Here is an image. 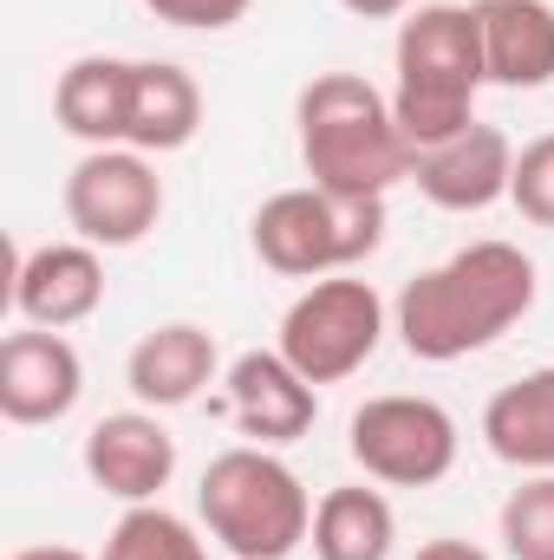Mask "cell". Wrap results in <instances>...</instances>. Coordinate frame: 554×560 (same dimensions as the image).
Instances as JSON below:
<instances>
[{
    "mask_svg": "<svg viewBox=\"0 0 554 560\" xmlns=\"http://www.w3.org/2000/svg\"><path fill=\"white\" fill-rule=\"evenodd\" d=\"M412 183H417V196L430 209H443V215H483L516 183V143H509V131L476 118L470 131H457L450 143L417 150Z\"/></svg>",
    "mask_w": 554,
    "mask_h": 560,
    "instance_id": "10",
    "label": "cell"
},
{
    "mask_svg": "<svg viewBox=\"0 0 554 560\" xmlns=\"http://www.w3.org/2000/svg\"><path fill=\"white\" fill-rule=\"evenodd\" d=\"M85 392V359L66 332L26 326L0 339V418L33 430V423H59Z\"/></svg>",
    "mask_w": 554,
    "mask_h": 560,
    "instance_id": "9",
    "label": "cell"
},
{
    "mask_svg": "<svg viewBox=\"0 0 554 560\" xmlns=\"http://www.w3.org/2000/svg\"><path fill=\"white\" fill-rule=\"evenodd\" d=\"M229 418L262 450L307 436L320 418V385H307L280 352H242L229 365Z\"/></svg>",
    "mask_w": 554,
    "mask_h": 560,
    "instance_id": "13",
    "label": "cell"
},
{
    "mask_svg": "<svg viewBox=\"0 0 554 560\" xmlns=\"http://www.w3.org/2000/svg\"><path fill=\"white\" fill-rule=\"evenodd\" d=\"M417 560H496V555H483L476 541H457V535H443V541H424V548H417Z\"/></svg>",
    "mask_w": 554,
    "mask_h": 560,
    "instance_id": "24",
    "label": "cell"
},
{
    "mask_svg": "<svg viewBox=\"0 0 554 560\" xmlns=\"http://www.w3.org/2000/svg\"><path fill=\"white\" fill-rule=\"evenodd\" d=\"M300 163L333 196H385L392 183H412L417 150L399 131L392 92H379L359 72H320L293 98Z\"/></svg>",
    "mask_w": 554,
    "mask_h": 560,
    "instance_id": "2",
    "label": "cell"
},
{
    "mask_svg": "<svg viewBox=\"0 0 554 560\" xmlns=\"http://www.w3.org/2000/svg\"><path fill=\"white\" fill-rule=\"evenodd\" d=\"M483 443L522 476H554V365L522 372L483 405Z\"/></svg>",
    "mask_w": 554,
    "mask_h": 560,
    "instance_id": "17",
    "label": "cell"
},
{
    "mask_svg": "<svg viewBox=\"0 0 554 560\" xmlns=\"http://www.w3.org/2000/svg\"><path fill=\"white\" fill-rule=\"evenodd\" d=\"M203 131V85L176 59H138L131 72V125L125 143L143 156H170Z\"/></svg>",
    "mask_w": 554,
    "mask_h": 560,
    "instance_id": "18",
    "label": "cell"
},
{
    "mask_svg": "<svg viewBox=\"0 0 554 560\" xmlns=\"http://www.w3.org/2000/svg\"><path fill=\"white\" fill-rule=\"evenodd\" d=\"M131 72L138 59H112V52H85L59 72L53 85V118L66 138H79L85 150H112L125 143L131 125Z\"/></svg>",
    "mask_w": 554,
    "mask_h": 560,
    "instance_id": "16",
    "label": "cell"
},
{
    "mask_svg": "<svg viewBox=\"0 0 554 560\" xmlns=\"http://www.w3.org/2000/svg\"><path fill=\"white\" fill-rule=\"evenodd\" d=\"M163 26H183V33H229L235 20H249L255 0H143Z\"/></svg>",
    "mask_w": 554,
    "mask_h": 560,
    "instance_id": "23",
    "label": "cell"
},
{
    "mask_svg": "<svg viewBox=\"0 0 554 560\" xmlns=\"http://www.w3.org/2000/svg\"><path fill=\"white\" fill-rule=\"evenodd\" d=\"M535 287H542L535 261L516 242H470L450 261L405 280L392 319H399V339L412 359L450 365V359L496 346L509 326H522L535 306Z\"/></svg>",
    "mask_w": 554,
    "mask_h": 560,
    "instance_id": "1",
    "label": "cell"
},
{
    "mask_svg": "<svg viewBox=\"0 0 554 560\" xmlns=\"http://www.w3.org/2000/svg\"><path fill=\"white\" fill-rule=\"evenodd\" d=\"M99 306H105V261H99L92 242H46V248L20 255V268H13V313L26 326L66 332V326H85Z\"/></svg>",
    "mask_w": 554,
    "mask_h": 560,
    "instance_id": "12",
    "label": "cell"
},
{
    "mask_svg": "<svg viewBox=\"0 0 554 560\" xmlns=\"http://www.w3.org/2000/svg\"><path fill=\"white\" fill-rule=\"evenodd\" d=\"M496 535L509 560H554V476H522V489H509Z\"/></svg>",
    "mask_w": 554,
    "mask_h": 560,
    "instance_id": "21",
    "label": "cell"
},
{
    "mask_svg": "<svg viewBox=\"0 0 554 560\" xmlns=\"http://www.w3.org/2000/svg\"><path fill=\"white\" fill-rule=\"evenodd\" d=\"M7 560H92V555H79V548H20Z\"/></svg>",
    "mask_w": 554,
    "mask_h": 560,
    "instance_id": "26",
    "label": "cell"
},
{
    "mask_svg": "<svg viewBox=\"0 0 554 560\" xmlns=\"http://www.w3.org/2000/svg\"><path fill=\"white\" fill-rule=\"evenodd\" d=\"M79 456H85L92 489L118 495L125 509L157 502L170 489V476H176V436L163 430L157 411H112V418H99L85 430Z\"/></svg>",
    "mask_w": 554,
    "mask_h": 560,
    "instance_id": "11",
    "label": "cell"
},
{
    "mask_svg": "<svg viewBox=\"0 0 554 560\" xmlns=\"http://www.w3.org/2000/svg\"><path fill=\"white\" fill-rule=\"evenodd\" d=\"M99 560H209V548H203V535H196L183 515H170L163 502H138V509L118 515V528L105 535V555Z\"/></svg>",
    "mask_w": 554,
    "mask_h": 560,
    "instance_id": "20",
    "label": "cell"
},
{
    "mask_svg": "<svg viewBox=\"0 0 554 560\" xmlns=\"http://www.w3.org/2000/svg\"><path fill=\"white\" fill-rule=\"evenodd\" d=\"M196 515H203L209 541H222L235 560H287L313 535L307 482L262 443H235L203 469Z\"/></svg>",
    "mask_w": 554,
    "mask_h": 560,
    "instance_id": "4",
    "label": "cell"
},
{
    "mask_svg": "<svg viewBox=\"0 0 554 560\" xmlns=\"http://www.w3.org/2000/svg\"><path fill=\"white\" fill-rule=\"evenodd\" d=\"M385 339V300L372 280L326 275L307 280V293L280 313V359L307 378V385H339L353 378Z\"/></svg>",
    "mask_w": 554,
    "mask_h": 560,
    "instance_id": "6",
    "label": "cell"
},
{
    "mask_svg": "<svg viewBox=\"0 0 554 560\" xmlns=\"http://www.w3.org/2000/svg\"><path fill=\"white\" fill-rule=\"evenodd\" d=\"M66 222L79 242L92 248H138L143 235L163 222V176L157 163L112 143V150H85L66 176Z\"/></svg>",
    "mask_w": 554,
    "mask_h": 560,
    "instance_id": "8",
    "label": "cell"
},
{
    "mask_svg": "<svg viewBox=\"0 0 554 560\" xmlns=\"http://www.w3.org/2000/svg\"><path fill=\"white\" fill-rule=\"evenodd\" d=\"M509 202L522 209V222L554 229V131L516 150V183H509Z\"/></svg>",
    "mask_w": 554,
    "mask_h": 560,
    "instance_id": "22",
    "label": "cell"
},
{
    "mask_svg": "<svg viewBox=\"0 0 554 560\" xmlns=\"http://www.w3.org/2000/svg\"><path fill=\"white\" fill-rule=\"evenodd\" d=\"M216 332L196 326V319H170V326H150L131 359H125V385L143 411H176L189 398H203V385H216Z\"/></svg>",
    "mask_w": 554,
    "mask_h": 560,
    "instance_id": "14",
    "label": "cell"
},
{
    "mask_svg": "<svg viewBox=\"0 0 554 560\" xmlns=\"http://www.w3.org/2000/svg\"><path fill=\"white\" fill-rule=\"evenodd\" d=\"M353 20H399V13H412V0H339Z\"/></svg>",
    "mask_w": 554,
    "mask_h": 560,
    "instance_id": "25",
    "label": "cell"
},
{
    "mask_svg": "<svg viewBox=\"0 0 554 560\" xmlns=\"http://www.w3.org/2000/svg\"><path fill=\"white\" fill-rule=\"evenodd\" d=\"M457 443L463 430L437 398H412V392H385L366 398L353 423H346V450L353 463L385 482V489H430L457 469Z\"/></svg>",
    "mask_w": 554,
    "mask_h": 560,
    "instance_id": "7",
    "label": "cell"
},
{
    "mask_svg": "<svg viewBox=\"0 0 554 560\" xmlns=\"http://www.w3.org/2000/svg\"><path fill=\"white\" fill-rule=\"evenodd\" d=\"M399 85H392V112L412 150L450 143L457 131L476 125V92L483 79V33H476V7H450L430 0L399 20V46H392Z\"/></svg>",
    "mask_w": 554,
    "mask_h": 560,
    "instance_id": "3",
    "label": "cell"
},
{
    "mask_svg": "<svg viewBox=\"0 0 554 560\" xmlns=\"http://www.w3.org/2000/svg\"><path fill=\"white\" fill-rule=\"evenodd\" d=\"M249 235H255L262 268L287 280L353 275L385 242V196H333L320 183H300L255 209Z\"/></svg>",
    "mask_w": 554,
    "mask_h": 560,
    "instance_id": "5",
    "label": "cell"
},
{
    "mask_svg": "<svg viewBox=\"0 0 554 560\" xmlns=\"http://www.w3.org/2000/svg\"><path fill=\"white\" fill-rule=\"evenodd\" d=\"M483 79L503 92L554 85V7L549 0H476Z\"/></svg>",
    "mask_w": 554,
    "mask_h": 560,
    "instance_id": "15",
    "label": "cell"
},
{
    "mask_svg": "<svg viewBox=\"0 0 554 560\" xmlns=\"http://www.w3.org/2000/svg\"><path fill=\"white\" fill-rule=\"evenodd\" d=\"M392 541H399V515L379 489L346 482L313 502V535H307L313 560H392Z\"/></svg>",
    "mask_w": 554,
    "mask_h": 560,
    "instance_id": "19",
    "label": "cell"
}]
</instances>
